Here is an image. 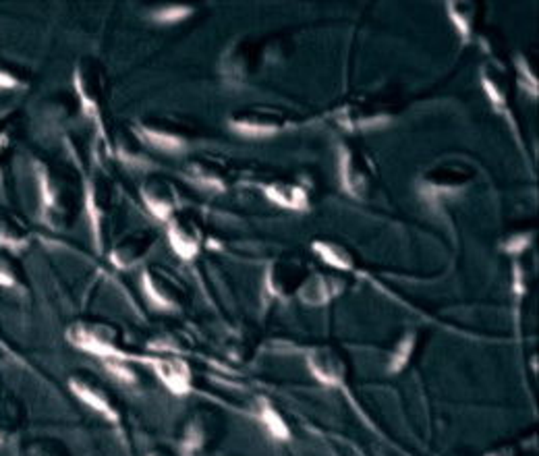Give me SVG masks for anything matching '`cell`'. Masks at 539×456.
<instances>
[{
	"label": "cell",
	"mask_w": 539,
	"mask_h": 456,
	"mask_svg": "<svg viewBox=\"0 0 539 456\" xmlns=\"http://www.w3.org/2000/svg\"><path fill=\"white\" fill-rule=\"evenodd\" d=\"M84 204L87 216L92 220L93 239L98 243V249H102L106 224L112 218V212L117 208V187L104 171H96L87 179L84 191Z\"/></svg>",
	"instance_id": "obj_6"
},
{
	"label": "cell",
	"mask_w": 539,
	"mask_h": 456,
	"mask_svg": "<svg viewBox=\"0 0 539 456\" xmlns=\"http://www.w3.org/2000/svg\"><path fill=\"white\" fill-rule=\"evenodd\" d=\"M266 59V44L260 40H241L224 54L222 67L229 79L243 81L258 71Z\"/></svg>",
	"instance_id": "obj_15"
},
{
	"label": "cell",
	"mask_w": 539,
	"mask_h": 456,
	"mask_svg": "<svg viewBox=\"0 0 539 456\" xmlns=\"http://www.w3.org/2000/svg\"><path fill=\"white\" fill-rule=\"evenodd\" d=\"M486 456H512V448H500V451H494Z\"/></svg>",
	"instance_id": "obj_35"
},
{
	"label": "cell",
	"mask_w": 539,
	"mask_h": 456,
	"mask_svg": "<svg viewBox=\"0 0 539 456\" xmlns=\"http://www.w3.org/2000/svg\"><path fill=\"white\" fill-rule=\"evenodd\" d=\"M260 417H261V423H264V426L268 428V432L272 434L276 440H288V438H291V429H288L285 420H282V417L276 413L274 407L268 401H261Z\"/></svg>",
	"instance_id": "obj_29"
},
{
	"label": "cell",
	"mask_w": 539,
	"mask_h": 456,
	"mask_svg": "<svg viewBox=\"0 0 539 456\" xmlns=\"http://www.w3.org/2000/svg\"><path fill=\"white\" fill-rule=\"evenodd\" d=\"M68 388L81 403L96 411L109 421H118V409L115 398H112L110 390L106 388L102 380L93 376L90 372H77L68 378Z\"/></svg>",
	"instance_id": "obj_13"
},
{
	"label": "cell",
	"mask_w": 539,
	"mask_h": 456,
	"mask_svg": "<svg viewBox=\"0 0 539 456\" xmlns=\"http://www.w3.org/2000/svg\"><path fill=\"white\" fill-rule=\"evenodd\" d=\"M446 6H448V15L455 21L456 29H459L465 37H469L475 25V17H478V4L467 3V0H463V3L461 0H456V3H448Z\"/></svg>",
	"instance_id": "obj_28"
},
{
	"label": "cell",
	"mask_w": 539,
	"mask_h": 456,
	"mask_svg": "<svg viewBox=\"0 0 539 456\" xmlns=\"http://www.w3.org/2000/svg\"><path fill=\"white\" fill-rule=\"evenodd\" d=\"M17 116L11 115L6 116L0 121V158H3L6 149L11 148L12 143V137H15V131H17Z\"/></svg>",
	"instance_id": "obj_31"
},
{
	"label": "cell",
	"mask_w": 539,
	"mask_h": 456,
	"mask_svg": "<svg viewBox=\"0 0 539 456\" xmlns=\"http://www.w3.org/2000/svg\"><path fill=\"white\" fill-rule=\"evenodd\" d=\"M210 429H212V417L208 413H199L193 417L185 428L183 451L196 452L202 446H205V442L210 438Z\"/></svg>",
	"instance_id": "obj_25"
},
{
	"label": "cell",
	"mask_w": 539,
	"mask_h": 456,
	"mask_svg": "<svg viewBox=\"0 0 539 456\" xmlns=\"http://www.w3.org/2000/svg\"><path fill=\"white\" fill-rule=\"evenodd\" d=\"M17 266L9 255L0 252V286H15L17 284Z\"/></svg>",
	"instance_id": "obj_32"
},
{
	"label": "cell",
	"mask_w": 539,
	"mask_h": 456,
	"mask_svg": "<svg viewBox=\"0 0 539 456\" xmlns=\"http://www.w3.org/2000/svg\"><path fill=\"white\" fill-rule=\"evenodd\" d=\"M141 140L137 137L135 131H129V129H121L117 131L115 135V148H117V154L121 156L123 160L127 162H133V164H137V162H141L143 158V148H141Z\"/></svg>",
	"instance_id": "obj_27"
},
{
	"label": "cell",
	"mask_w": 539,
	"mask_h": 456,
	"mask_svg": "<svg viewBox=\"0 0 539 456\" xmlns=\"http://www.w3.org/2000/svg\"><path fill=\"white\" fill-rule=\"evenodd\" d=\"M475 177L473 168L459 162L436 164L419 177V189L428 197H448L465 189Z\"/></svg>",
	"instance_id": "obj_8"
},
{
	"label": "cell",
	"mask_w": 539,
	"mask_h": 456,
	"mask_svg": "<svg viewBox=\"0 0 539 456\" xmlns=\"http://www.w3.org/2000/svg\"><path fill=\"white\" fill-rule=\"evenodd\" d=\"M29 227L15 214H0V249L21 252L29 245Z\"/></svg>",
	"instance_id": "obj_23"
},
{
	"label": "cell",
	"mask_w": 539,
	"mask_h": 456,
	"mask_svg": "<svg viewBox=\"0 0 539 456\" xmlns=\"http://www.w3.org/2000/svg\"><path fill=\"white\" fill-rule=\"evenodd\" d=\"M230 127L243 137H272L291 127V115L280 106L252 104L243 106L230 115Z\"/></svg>",
	"instance_id": "obj_5"
},
{
	"label": "cell",
	"mask_w": 539,
	"mask_h": 456,
	"mask_svg": "<svg viewBox=\"0 0 539 456\" xmlns=\"http://www.w3.org/2000/svg\"><path fill=\"white\" fill-rule=\"evenodd\" d=\"M397 100L388 92L361 93L344 102L334 110V118L341 127L349 131H361L380 127L397 115Z\"/></svg>",
	"instance_id": "obj_2"
},
{
	"label": "cell",
	"mask_w": 539,
	"mask_h": 456,
	"mask_svg": "<svg viewBox=\"0 0 539 456\" xmlns=\"http://www.w3.org/2000/svg\"><path fill=\"white\" fill-rule=\"evenodd\" d=\"M73 84L81 110H84L98 127H102V115L106 104V73L104 67L100 65V60L93 59V56L79 59L77 65H75Z\"/></svg>",
	"instance_id": "obj_3"
},
{
	"label": "cell",
	"mask_w": 539,
	"mask_h": 456,
	"mask_svg": "<svg viewBox=\"0 0 539 456\" xmlns=\"http://www.w3.org/2000/svg\"><path fill=\"white\" fill-rule=\"evenodd\" d=\"M156 245V233L149 228L135 230L127 236H123L121 241L115 243L110 249V261L112 266H117L118 270H131L137 264H141L148 258V253L152 252Z\"/></svg>",
	"instance_id": "obj_17"
},
{
	"label": "cell",
	"mask_w": 539,
	"mask_h": 456,
	"mask_svg": "<svg viewBox=\"0 0 539 456\" xmlns=\"http://www.w3.org/2000/svg\"><path fill=\"white\" fill-rule=\"evenodd\" d=\"M310 268L301 258L293 255H282L276 258L266 270V289L272 297L288 299L299 292L301 284L310 276Z\"/></svg>",
	"instance_id": "obj_11"
},
{
	"label": "cell",
	"mask_w": 539,
	"mask_h": 456,
	"mask_svg": "<svg viewBox=\"0 0 539 456\" xmlns=\"http://www.w3.org/2000/svg\"><path fill=\"white\" fill-rule=\"evenodd\" d=\"M313 252H316L326 264L336 268V270L350 272L355 268L353 253L336 241H316L313 243Z\"/></svg>",
	"instance_id": "obj_24"
},
{
	"label": "cell",
	"mask_w": 539,
	"mask_h": 456,
	"mask_svg": "<svg viewBox=\"0 0 539 456\" xmlns=\"http://www.w3.org/2000/svg\"><path fill=\"white\" fill-rule=\"evenodd\" d=\"M344 280L330 274H310L299 289V299L310 308H322L344 291Z\"/></svg>",
	"instance_id": "obj_21"
},
{
	"label": "cell",
	"mask_w": 539,
	"mask_h": 456,
	"mask_svg": "<svg viewBox=\"0 0 539 456\" xmlns=\"http://www.w3.org/2000/svg\"><path fill=\"white\" fill-rule=\"evenodd\" d=\"M187 177L205 189L224 191L230 185V166L218 156H197L187 162Z\"/></svg>",
	"instance_id": "obj_19"
},
{
	"label": "cell",
	"mask_w": 539,
	"mask_h": 456,
	"mask_svg": "<svg viewBox=\"0 0 539 456\" xmlns=\"http://www.w3.org/2000/svg\"><path fill=\"white\" fill-rule=\"evenodd\" d=\"M481 85L498 112L511 108V75L503 62L486 60L481 65Z\"/></svg>",
	"instance_id": "obj_20"
},
{
	"label": "cell",
	"mask_w": 539,
	"mask_h": 456,
	"mask_svg": "<svg viewBox=\"0 0 539 456\" xmlns=\"http://www.w3.org/2000/svg\"><path fill=\"white\" fill-rule=\"evenodd\" d=\"M146 364L152 365L156 376L173 395H187L191 390L193 376L191 367L185 359L177 357V355L160 353L154 355V357H146Z\"/></svg>",
	"instance_id": "obj_18"
},
{
	"label": "cell",
	"mask_w": 539,
	"mask_h": 456,
	"mask_svg": "<svg viewBox=\"0 0 539 456\" xmlns=\"http://www.w3.org/2000/svg\"><path fill=\"white\" fill-rule=\"evenodd\" d=\"M307 367L313 378L330 388H342L349 378V365L341 348L332 345L313 347L307 353Z\"/></svg>",
	"instance_id": "obj_14"
},
{
	"label": "cell",
	"mask_w": 539,
	"mask_h": 456,
	"mask_svg": "<svg viewBox=\"0 0 539 456\" xmlns=\"http://www.w3.org/2000/svg\"><path fill=\"white\" fill-rule=\"evenodd\" d=\"M135 133L143 143L165 152H179L189 143V127L173 116L141 118L135 124Z\"/></svg>",
	"instance_id": "obj_7"
},
{
	"label": "cell",
	"mask_w": 539,
	"mask_h": 456,
	"mask_svg": "<svg viewBox=\"0 0 539 456\" xmlns=\"http://www.w3.org/2000/svg\"><path fill=\"white\" fill-rule=\"evenodd\" d=\"M342 189L350 197H366L375 180V166L363 148L347 146L341 154Z\"/></svg>",
	"instance_id": "obj_10"
},
{
	"label": "cell",
	"mask_w": 539,
	"mask_h": 456,
	"mask_svg": "<svg viewBox=\"0 0 539 456\" xmlns=\"http://www.w3.org/2000/svg\"><path fill=\"white\" fill-rule=\"evenodd\" d=\"M168 239L183 260H193L204 245V227L196 212L177 210L168 218Z\"/></svg>",
	"instance_id": "obj_12"
},
{
	"label": "cell",
	"mask_w": 539,
	"mask_h": 456,
	"mask_svg": "<svg viewBox=\"0 0 539 456\" xmlns=\"http://www.w3.org/2000/svg\"><path fill=\"white\" fill-rule=\"evenodd\" d=\"M143 292L149 299V303L158 309L177 311L183 308L185 301V286L174 276L171 270L162 266H148L141 278Z\"/></svg>",
	"instance_id": "obj_9"
},
{
	"label": "cell",
	"mask_w": 539,
	"mask_h": 456,
	"mask_svg": "<svg viewBox=\"0 0 539 456\" xmlns=\"http://www.w3.org/2000/svg\"><path fill=\"white\" fill-rule=\"evenodd\" d=\"M25 84L21 75L12 68L0 67V90H15V87H21Z\"/></svg>",
	"instance_id": "obj_34"
},
{
	"label": "cell",
	"mask_w": 539,
	"mask_h": 456,
	"mask_svg": "<svg viewBox=\"0 0 539 456\" xmlns=\"http://www.w3.org/2000/svg\"><path fill=\"white\" fill-rule=\"evenodd\" d=\"M67 339L81 351L102 359H129L123 348V339L117 326L106 322H75Z\"/></svg>",
	"instance_id": "obj_4"
},
{
	"label": "cell",
	"mask_w": 539,
	"mask_h": 456,
	"mask_svg": "<svg viewBox=\"0 0 539 456\" xmlns=\"http://www.w3.org/2000/svg\"><path fill=\"white\" fill-rule=\"evenodd\" d=\"M266 196L270 202L286 210L303 212L310 205V196L303 187L293 183V180H276V183L266 187Z\"/></svg>",
	"instance_id": "obj_22"
},
{
	"label": "cell",
	"mask_w": 539,
	"mask_h": 456,
	"mask_svg": "<svg viewBox=\"0 0 539 456\" xmlns=\"http://www.w3.org/2000/svg\"><path fill=\"white\" fill-rule=\"evenodd\" d=\"M149 456H171L168 452H162V451H156V452H152Z\"/></svg>",
	"instance_id": "obj_36"
},
{
	"label": "cell",
	"mask_w": 539,
	"mask_h": 456,
	"mask_svg": "<svg viewBox=\"0 0 539 456\" xmlns=\"http://www.w3.org/2000/svg\"><path fill=\"white\" fill-rule=\"evenodd\" d=\"M19 426V401L9 392L0 395V444L15 432Z\"/></svg>",
	"instance_id": "obj_26"
},
{
	"label": "cell",
	"mask_w": 539,
	"mask_h": 456,
	"mask_svg": "<svg viewBox=\"0 0 539 456\" xmlns=\"http://www.w3.org/2000/svg\"><path fill=\"white\" fill-rule=\"evenodd\" d=\"M415 345H417V334L415 332L405 334L403 339H400L397 342V347H394L392 357H390V365H388V370H390V372H400V370H403V367L406 364H409L411 355H413V351H415Z\"/></svg>",
	"instance_id": "obj_30"
},
{
	"label": "cell",
	"mask_w": 539,
	"mask_h": 456,
	"mask_svg": "<svg viewBox=\"0 0 539 456\" xmlns=\"http://www.w3.org/2000/svg\"><path fill=\"white\" fill-rule=\"evenodd\" d=\"M37 183H40V212L42 220L50 228H65L77 216L84 191L79 177L71 168L56 162L40 160L36 164Z\"/></svg>",
	"instance_id": "obj_1"
},
{
	"label": "cell",
	"mask_w": 539,
	"mask_h": 456,
	"mask_svg": "<svg viewBox=\"0 0 539 456\" xmlns=\"http://www.w3.org/2000/svg\"><path fill=\"white\" fill-rule=\"evenodd\" d=\"M141 199L158 220H168L179 210V193L171 180L162 174L146 177L141 183Z\"/></svg>",
	"instance_id": "obj_16"
},
{
	"label": "cell",
	"mask_w": 539,
	"mask_h": 456,
	"mask_svg": "<svg viewBox=\"0 0 539 456\" xmlns=\"http://www.w3.org/2000/svg\"><path fill=\"white\" fill-rule=\"evenodd\" d=\"M189 12H191V6H165V9L156 11L152 17L160 23H174V21H179V19L189 15Z\"/></svg>",
	"instance_id": "obj_33"
}]
</instances>
